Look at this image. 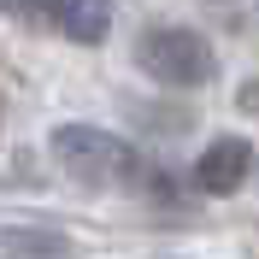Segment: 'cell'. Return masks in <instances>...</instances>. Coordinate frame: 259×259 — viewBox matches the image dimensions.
Segmentation results:
<instances>
[{
	"mask_svg": "<svg viewBox=\"0 0 259 259\" xmlns=\"http://www.w3.org/2000/svg\"><path fill=\"white\" fill-rule=\"evenodd\" d=\"M53 153H59V165L77 183H95V189H118V183L136 177V153H130V142H118V136H106V130H95V124L53 130Z\"/></svg>",
	"mask_w": 259,
	"mask_h": 259,
	"instance_id": "6da1fadb",
	"label": "cell"
},
{
	"mask_svg": "<svg viewBox=\"0 0 259 259\" xmlns=\"http://www.w3.org/2000/svg\"><path fill=\"white\" fill-rule=\"evenodd\" d=\"M136 65H142L153 82H171V89H200V82H212V71H218V59H212V48L200 41L194 30H142V41H136Z\"/></svg>",
	"mask_w": 259,
	"mask_h": 259,
	"instance_id": "7a4b0ae2",
	"label": "cell"
},
{
	"mask_svg": "<svg viewBox=\"0 0 259 259\" xmlns=\"http://www.w3.org/2000/svg\"><path fill=\"white\" fill-rule=\"evenodd\" d=\"M247 165H253V147H247L242 136H218V142L200 153V165H194V183L206 194H236L247 183Z\"/></svg>",
	"mask_w": 259,
	"mask_h": 259,
	"instance_id": "3957f363",
	"label": "cell"
},
{
	"mask_svg": "<svg viewBox=\"0 0 259 259\" xmlns=\"http://www.w3.org/2000/svg\"><path fill=\"white\" fill-rule=\"evenodd\" d=\"M71 41H82V48H95V41H106V30H112V6L106 0H59V18H53Z\"/></svg>",
	"mask_w": 259,
	"mask_h": 259,
	"instance_id": "277c9868",
	"label": "cell"
},
{
	"mask_svg": "<svg viewBox=\"0 0 259 259\" xmlns=\"http://www.w3.org/2000/svg\"><path fill=\"white\" fill-rule=\"evenodd\" d=\"M0 253L6 259H77V247L59 230H0Z\"/></svg>",
	"mask_w": 259,
	"mask_h": 259,
	"instance_id": "5b68a950",
	"label": "cell"
},
{
	"mask_svg": "<svg viewBox=\"0 0 259 259\" xmlns=\"http://www.w3.org/2000/svg\"><path fill=\"white\" fill-rule=\"evenodd\" d=\"M6 12H18V18H30V24H53L59 18V0H0Z\"/></svg>",
	"mask_w": 259,
	"mask_h": 259,
	"instance_id": "8992f818",
	"label": "cell"
},
{
	"mask_svg": "<svg viewBox=\"0 0 259 259\" xmlns=\"http://www.w3.org/2000/svg\"><path fill=\"white\" fill-rule=\"evenodd\" d=\"M236 100H242V112H259V77L242 82V95H236Z\"/></svg>",
	"mask_w": 259,
	"mask_h": 259,
	"instance_id": "52a82bcc",
	"label": "cell"
}]
</instances>
